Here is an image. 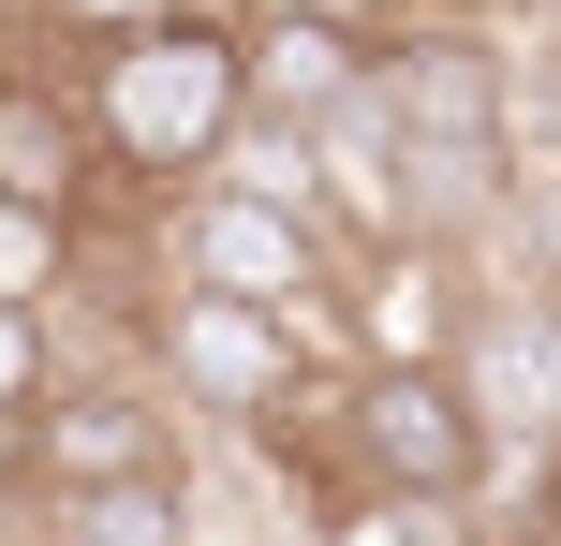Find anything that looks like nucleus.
Masks as SVG:
<instances>
[{
  "instance_id": "obj_6",
  "label": "nucleus",
  "mask_w": 561,
  "mask_h": 546,
  "mask_svg": "<svg viewBox=\"0 0 561 546\" xmlns=\"http://www.w3.org/2000/svg\"><path fill=\"white\" fill-rule=\"evenodd\" d=\"M444 384H458V414L488 443V488L561 473V325L533 311V281H473V325H458Z\"/></svg>"
},
{
  "instance_id": "obj_3",
  "label": "nucleus",
  "mask_w": 561,
  "mask_h": 546,
  "mask_svg": "<svg viewBox=\"0 0 561 546\" xmlns=\"http://www.w3.org/2000/svg\"><path fill=\"white\" fill-rule=\"evenodd\" d=\"M178 458H193V429H178L163 399H148V370H59L45 399L15 414V488L30 502H104V488H178Z\"/></svg>"
},
{
  "instance_id": "obj_13",
  "label": "nucleus",
  "mask_w": 561,
  "mask_h": 546,
  "mask_svg": "<svg viewBox=\"0 0 561 546\" xmlns=\"http://www.w3.org/2000/svg\"><path fill=\"white\" fill-rule=\"evenodd\" d=\"M503 236L533 252V311L561 325V193H517V222H503Z\"/></svg>"
},
{
  "instance_id": "obj_7",
  "label": "nucleus",
  "mask_w": 561,
  "mask_h": 546,
  "mask_svg": "<svg viewBox=\"0 0 561 546\" xmlns=\"http://www.w3.org/2000/svg\"><path fill=\"white\" fill-rule=\"evenodd\" d=\"M325 325H340V370H444L473 325V252H428V236L355 252L325 281Z\"/></svg>"
},
{
  "instance_id": "obj_5",
  "label": "nucleus",
  "mask_w": 561,
  "mask_h": 546,
  "mask_svg": "<svg viewBox=\"0 0 561 546\" xmlns=\"http://www.w3.org/2000/svg\"><path fill=\"white\" fill-rule=\"evenodd\" d=\"M325 443L385 502H458V518L488 502V443H473V414H458L444 370H340L325 384Z\"/></svg>"
},
{
  "instance_id": "obj_11",
  "label": "nucleus",
  "mask_w": 561,
  "mask_h": 546,
  "mask_svg": "<svg viewBox=\"0 0 561 546\" xmlns=\"http://www.w3.org/2000/svg\"><path fill=\"white\" fill-rule=\"evenodd\" d=\"M45 384H59V311H15V295H0V429H15Z\"/></svg>"
},
{
  "instance_id": "obj_10",
  "label": "nucleus",
  "mask_w": 561,
  "mask_h": 546,
  "mask_svg": "<svg viewBox=\"0 0 561 546\" xmlns=\"http://www.w3.org/2000/svg\"><path fill=\"white\" fill-rule=\"evenodd\" d=\"M45 546H207L193 488H104V502H45Z\"/></svg>"
},
{
  "instance_id": "obj_2",
  "label": "nucleus",
  "mask_w": 561,
  "mask_h": 546,
  "mask_svg": "<svg viewBox=\"0 0 561 546\" xmlns=\"http://www.w3.org/2000/svg\"><path fill=\"white\" fill-rule=\"evenodd\" d=\"M163 281H178V295H222V311H266V325H296V340H310L340 252H325L310 207L237 193V177H193V193L163 207Z\"/></svg>"
},
{
  "instance_id": "obj_4",
  "label": "nucleus",
  "mask_w": 561,
  "mask_h": 546,
  "mask_svg": "<svg viewBox=\"0 0 561 546\" xmlns=\"http://www.w3.org/2000/svg\"><path fill=\"white\" fill-rule=\"evenodd\" d=\"M134 355H148V399H163L178 429L207 414V429H237V443H252L266 414L310 384V340H296V325L222 311V295H178V281H163V311L134 325Z\"/></svg>"
},
{
  "instance_id": "obj_14",
  "label": "nucleus",
  "mask_w": 561,
  "mask_h": 546,
  "mask_svg": "<svg viewBox=\"0 0 561 546\" xmlns=\"http://www.w3.org/2000/svg\"><path fill=\"white\" fill-rule=\"evenodd\" d=\"M237 15H310V30H355V45H369V30H399L414 0H237Z\"/></svg>"
},
{
  "instance_id": "obj_9",
  "label": "nucleus",
  "mask_w": 561,
  "mask_h": 546,
  "mask_svg": "<svg viewBox=\"0 0 561 546\" xmlns=\"http://www.w3.org/2000/svg\"><path fill=\"white\" fill-rule=\"evenodd\" d=\"M0 207H30V222H75V207H89L75 89H59V74H15V59H0Z\"/></svg>"
},
{
  "instance_id": "obj_1",
  "label": "nucleus",
  "mask_w": 561,
  "mask_h": 546,
  "mask_svg": "<svg viewBox=\"0 0 561 546\" xmlns=\"http://www.w3.org/2000/svg\"><path fill=\"white\" fill-rule=\"evenodd\" d=\"M75 133H89V177H134V193L207 177L222 133H237V30L178 15V30H134V45H89L75 59Z\"/></svg>"
},
{
  "instance_id": "obj_12",
  "label": "nucleus",
  "mask_w": 561,
  "mask_h": 546,
  "mask_svg": "<svg viewBox=\"0 0 561 546\" xmlns=\"http://www.w3.org/2000/svg\"><path fill=\"white\" fill-rule=\"evenodd\" d=\"M45 30H75V45H134V30H178V15H207V0H30Z\"/></svg>"
},
{
  "instance_id": "obj_8",
  "label": "nucleus",
  "mask_w": 561,
  "mask_h": 546,
  "mask_svg": "<svg viewBox=\"0 0 561 546\" xmlns=\"http://www.w3.org/2000/svg\"><path fill=\"white\" fill-rule=\"evenodd\" d=\"M369 89V45L355 30H310V15H237V118H280V133H310L325 104H355Z\"/></svg>"
},
{
  "instance_id": "obj_15",
  "label": "nucleus",
  "mask_w": 561,
  "mask_h": 546,
  "mask_svg": "<svg viewBox=\"0 0 561 546\" xmlns=\"http://www.w3.org/2000/svg\"><path fill=\"white\" fill-rule=\"evenodd\" d=\"M473 546H488V532H473Z\"/></svg>"
}]
</instances>
